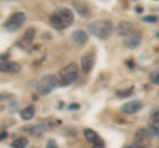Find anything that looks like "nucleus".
Segmentation results:
<instances>
[{"label":"nucleus","instance_id":"f257e3e1","mask_svg":"<svg viewBox=\"0 0 159 148\" xmlns=\"http://www.w3.org/2000/svg\"><path fill=\"white\" fill-rule=\"evenodd\" d=\"M74 16L73 12L69 8H58L49 16V21H51L52 27L61 31V29H66L73 24Z\"/></svg>","mask_w":159,"mask_h":148},{"label":"nucleus","instance_id":"f03ea898","mask_svg":"<svg viewBox=\"0 0 159 148\" xmlns=\"http://www.w3.org/2000/svg\"><path fill=\"white\" fill-rule=\"evenodd\" d=\"M113 23L110 20H96L88 24V32L99 40H107L113 33Z\"/></svg>","mask_w":159,"mask_h":148},{"label":"nucleus","instance_id":"7ed1b4c3","mask_svg":"<svg viewBox=\"0 0 159 148\" xmlns=\"http://www.w3.org/2000/svg\"><path fill=\"white\" fill-rule=\"evenodd\" d=\"M77 76H78V65L77 63L73 62V63H70V65H66L65 67H62L56 76L58 86L65 87L68 85H70L72 82L76 81Z\"/></svg>","mask_w":159,"mask_h":148},{"label":"nucleus","instance_id":"20e7f679","mask_svg":"<svg viewBox=\"0 0 159 148\" xmlns=\"http://www.w3.org/2000/svg\"><path fill=\"white\" fill-rule=\"evenodd\" d=\"M57 86H58L57 78L54 76H44L41 80H39L36 83V91L40 95H47Z\"/></svg>","mask_w":159,"mask_h":148},{"label":"nucleus","instance_id":"39448f33","mask_svg":"<svg viewBox=\"0 0 159 148\" xmlns=\"http://www.w3.org/2000/svg\"><path fill=\"white\" fill-rule=\"evenodd\" d=\"M25 19H27V16L24 12H15L8 17V20L4 24V27H6L8 32H16L17 29H20V27L25 23Z\"/></svg>","mask_w":159,"mask_h":148},{"label":"nucleus","instance_id":"423d86ee","mask_svg":"<svg viewBox=\"0 0 159 148\" xmlns=\"http://www.w3.org/2000/svg\"><path fill=\"white\" fill-rule=\"evenodd\" d=\"M134 144L139 148H148L150 147V136H148V131L146 128H139V130L135 132Z\"/></svg>","mask_w":159,"mask_h":148},{"label":"nucleus","instance_id":"0eeeda50","mask_svg":"<svg viewBox=\"0 0 159 148\" xmlns=\"http://www.w3.org/2000/svg\"><path fill=\"white\" fill-rule=\"evenodd\" d=\"M142 42V33L139 31H133L129 36L125 37V40H123V44H125V46L129 48V49H135L141 45Z\"/></svg>","mask_w":159,"mask_h":148},{"label":"nucleus","instance_id":"6e6552de","mask_svg":"<svg viewBox=\"0 0 159 148\" xmlns=\"http://www.w3.org/2000/svg\"><path fill=\"white\" fill-rule=\"evenodd\" d=\"M142 107H143V103L141 101H130V102L125 103V105L121 107V111L123 112V114H127V115L137 114L138 111L142 110Z\"/></svg>","mask_w":159,"mask_h":148},{"label":"nucleus","instance_id":"1a4fd4ad","mask_svg":"<svg viewBox=\"0 0 159 148\" xmlns=\"http://www.w3.org/2000/svg\"><path fill=\"white\" fill-rule=\"evenodd\" d=\"M94 61H96V57H94L93 53H85L81 57V69H82V72L85 74H89L92 72Z\"/></svg>","mask_w":159,"mask_h":148},{"label":"nucleus","instance_id":"9d476101","mask_svg":"<svg viewBox=\"0 0 159 148\" xmlns=\"http://www.w3.org/2000/svg\"><path fill=\"white\" fill-rule=\"evenodd\" d=\"M33 38H34V28H28L25 34H24L23 38L20 40L19 46L23 48V49L29 48V46L32 45V42H33Z\"/></svg>","mask_w":159,"mask_h":148},{"label":"nucleus","instance_id":"9b49d317","mask_svg":"<svg viewBox=\"0 0 159 148\" xmlns=\"http://www.w3.org/2000/svg\"><path fill=\"white\" fill-rule=\"evenodd\" d=\"M117 32L119 36H129L133 32V24L130 21H121L117 27Z\"/></svg>","mask_w":159,"mask_h":148},{"label":"nucleus","instance_id":"f8f14e48","mask_svg":"<svg viewBox=\"0 0 159 148\" xmlns=\"http://www.w3.org/2000/svg\"><path fill=\"white\" fill-rule=\"evenodd\" d=\"M84 136H85V139L89 141V143H92V144H98V143H102L101 139H99V136L96 131H93L92 128H85L84 130Z\"/></svg>","mask_w":159,"mask_h":148},{"label":"nucleus","instance_id":"ddd939ff","mask_svg":"<svg viewBox=\"0 0 159 148\" xmlns=\"http://www.w3.org/2000/svg\"><path fill=\"white\" fill-rule=\"evenodd\" d=\"M72 38L76 44H80V45H84L86 41H88V33L82 29H77L72 33Z\"/></svg>","mask_w":159,"mask_h":148},{"label":"nucleus","instance_id":"4468645a","mask_svg":"<svg viewBox=\"0 0 159 148\" xmlns=\"http://www.w3.org/2000/svg\"><path fill=\"white\" fill-rule=\"evenodd\" d=\"M34 112H36V108L33 105H29L27 107H24L21 111H20V116H21L23 120H31L34 116Z\"/></svg>","mask_w":159,"mask_h":148},{"label":"nucleus","instance_id":"2eb2a0df","mask_svg":"<svg viewBox=\"0 0 159 148\" xmlns=\"http://www.w3.org/2000/svg\"><path fill=\"white\" fill-rule=\"evenodd\" d=\"M21 66L17 62H6L2 63V72L3 73H17L20 72Z\"/></svg>","mask_w":159,"mask_h":148},{"label":"nucleus","instance_id":"dca6fc26","mask_svg":"<svg viewBox=\"0 0 159 148\" xmlns=\"http://www.w3.org/2000/svg\"><path fill=\"white\" fill-rule=\"evenodd\" d=\"M73 7L76 8V11L81 15V16H88L89 15V8H88V6L85 3H82V2H74L73 3Z\"/></svg>","mask_w":159,"mask_h":148},{"label":"nucleus","instance_id":"f3484780","mask_svg":"<svg viewBox=\"0 0 159 148\" xmlns=\"http://www.w3.org/2000/svg\"><path fill=\"white\" fill-rule=\"evenodd\" d=\"M28 146V139L24 136H20L17 139H15L12 143H11V147L12 148H25Z\"/></svg>","mask_w":159,"mask_h":148},{"label":"nucleus","instance_id":"a211bd4d","mask_svg":"<svg viewBox=\"0 0 159 148\" xmlns=\"http://www.w3.org/2000/svg\"><path fill=\"white\" fill-rule=\"evenodd\" d=\"M29 131H31V134L33 136H41L44 134V131H45V127H44L43 123H41V124H36L34 127H31Z\"/></svg>","mask_w":159,"mask_h":148},{"label":"nucleus","instance_id":"6ab92c4d","mask_svg":"<svg viewBox=\"0 0 159 148\" xmlns=\"http://www.w3.org/2000/svg\"><path fill=\"white\" fill-rule=\"evenodd\" d=\"M148 128H150L152 135L159 136V119H152L151 123H150V126H148Z\"/></svg>","mask_w":159,"mask_h":148},{"label":"nucleus","instance_id":"aec40b11","mask_svg":"<svg viewBox=\"0 0 159 148\" xmlns=\"http://www.w3.org/2000/svg\"><path fill=\"white\" fill-rule=\"evenodd\" d=\"M133 91H134V87H130V89H127V90H118L117 95L119 98H127V97H130L133 94Z\"/></svg>","mask_w":159,"mask_h":148},{"label":"nucleus","instance_id":"412c9836","mask_svg":"<svg viewBox=\"0 0 159 148\" xmlns=\"http://www.w3.org/2000/svg\"><path fill=\"white\" fill-rule=\"evenodd\" d=\"M148 78H150V82L151 83L159 86V72H152L150 76H148Z\"/></svg>","mask_w":159,"mask_h":148},{"label":"nucleus","instance_id":"4be33fe9","mask_svg":"<svg viewBox=\"0 0 159 148\" xmlns=\"http://www.w3.org/2000/svg\"><path fill=\"white\" fill-rule=\"evenodd\" d=\"M145 23H157L158 21V17L157 16H145L142 19Z\"/></svg>","mask_w":159,"mask_h":148},{"label":"nucleus","instance_id":"5701e85b","mask_svg":"<svg viewBox=\"0 0 159 148\" xmlns=\"http://www.w3.org/2000/svg\"><path fill=\"white\" fill-rule=\"evenodd\" d=\"M45 148H58V146H57V143H56L54 139H49L47 141V147Z\"/></svg>","mask_w":159,"mask_h":148},{"label":"nucleus","instance_id":"b1692460","mask_svg":"<svg viewBox=\"0 0 159 148\" xmlns=\"http://www.w3.org/2000/svg\"><path fill=\"white\" fill-rule=\"evenodd\" d=\"M69 110H77V108H80V105L78 103H72V105H69L68 106Z\"/></svg>","mask_w":159,"mask_h":148},{"label":"nucleus","instance_id":"393cba45","mask_svg":"<svg viewBox=\"0 0 159 148\" xmlns=\"http://www.w3.org/2000/svg\"><path fill=\"white\" fill-rule=\"evenodd\" d=\"M93 148H105V147H103L102 143H98V144H94Z\"/></svg>","mask_w":159,"mask_h":148},{"label":"nucleus","instance_id":"a878e982","mask_svg":"<svg viewBox=\"0 0 159 148\" xmlns=\"http://www.w3.org/2000/svg\"><path fill=\"white\" fill-rule=\"evenodd\" d=\"M6 137H7V132L6 131H2V140H4V139H6Z\"/></svg>","mask_w":159,"mask_h":148},{"label":"nucleus","instance_id":"bb28decb","mask_svg":"<svg viewBox=\"0 0 159 148\" xmlns=\"http://www.w3.org/2000/svg\"><path fill=\"white\" fill-rule=\"evenodd\" d=\"M125 148H139V147H137L135 144H129V146H126Z\"/></svg>","mask_w":159,"mask_h":148},{"label":"nucleus","instance_id":"cd10ccee","mask_svg":"<svg viewBox=\"0 0 159 148\" xmlns=\"http://www.w3.org/2000/svg\"><path fill=\"white\" fill-rule=\"evenodd\" d=\"M157 148H159V146H158V147H157Z\"/></svg>","mask_w":159,"mask_h":148}]
</instances>
